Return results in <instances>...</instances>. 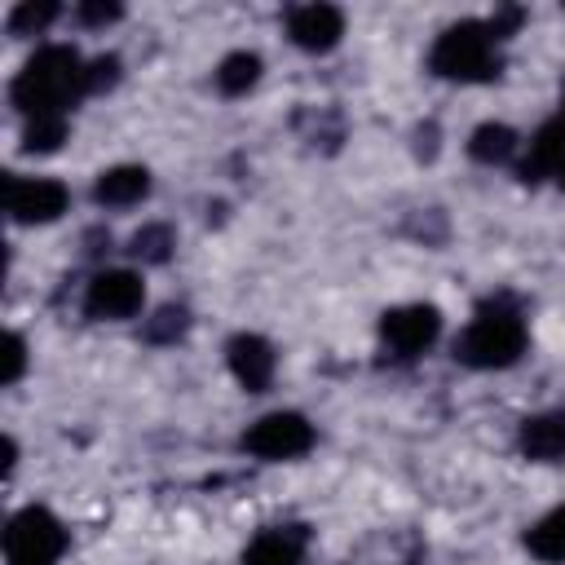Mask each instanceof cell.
<instances>
[{"label":"cell","instance_id":"6da1fadb","mask_svg":"<svg viewBox=\"0 0 565 565\" xmlns=\"http://www.w3.org/2000/svg\"><path fill=\"white\" fill-rule=\"evenodd\" d=\"M84 93H88V62L71 44H44L35 57H26V66L9 84V97L26 119L66 115V106H75Z\"/></svg>","mask_w":565,"mask_h":565},{"label":"cell","instance_id":"7a4b0ae2","mask_svg":"<svg viewBox=\"0 0 565 565\" xmlns=\"http://www.w3.org/2000/svg\"><path fill=\"white\" fill-rule=\"evenodd\" d=\"M428 71L441 75V79H455V84H486L503 71V57H499V40L490 31V22H455L446 26L437 40H433V53H428Z\"/></svg>","mask_w":565,"mask_h":565},{"label":"cell","instance_id":"3957f363","mask_svg":"<svg viewBox=\"0 0 565 565\" xmlns=\"http://www.w3.org/2000/svg\"><path fill=\"white\" fill-rule=\"evenodd\" d=\"M525 318L508 305H486L477 309V318L459 331L455 340V358L472 371H503L525 353Z\"/></svg>","mask_w":565,"mask_h":565},{"label":"cell","instance_id":"277c9868","mask_svg":"<svg viewBox=\"0 0 565 565\" xmlns=\"http://www.w3.org/2000/svg\"><path fill=\"white\" fill-rule=\"evenodd\" d=\"M66 552V530L49 508H22L4 525V565H57Z\"/></svg>","mask_w":565,"mask_h":565},{"label":"cell","instance_id":"5b68a950","mask_svg":"<svg viewBox=\"0 0 565 565\" xmlns=\"http://www.w3.org/2000/svg\"><path fill=\"white\" fill-rule=\"evenodd\" d=\"M309 446H313V424L296 411H269L243 433V450L256 455V459H269V463L296 459Z\"/></svg>","mask_w":565,"mask_h":565},{"label":"cell","instance_id":"8992f818","mask_svg":"<svg viewBox=\"0 0 565 565\" xmlns=\"http://www.w3.org/2000/svg\"><path fill=\"white\" fill-rule=\"evenodd\" d=\"M66 203L71 190L53 177H18V172L4 177V212L18 225H49L66 212Z\"/></svg>","mask_w":565,"mask_h":565},{"label":"cell","instance_id":"52a82bcc","mask_svg":"<svg viewBox=\"0 0 565 565\" xmlns=\"http://www.w3.org/2000/svg\"><path fill=\"white\" fill-rule=\"evenodd\" d=\"M141 305H146V282L132 269H102L84 291V313L102 322H124L141 313Z\"/></svg>","mask_w":565,"mask_h":565},{"label":"cell","instance_id":"ba28073f","mask_svg":"<svg viewBox=\"0 0 565 565\" xmlns=\"http://www.w3.org/2000/svg\"><path fill=\"white\" fill-rule=\"evenodd\" d=\"M380 335L393 358H419L441 335V309L437 305H397L380 318Z\"/></svg>","mask_w":565,"mask_h":565},{"label":"cell","instance_id":"9c48e42d","mask_svg":"<svg viewBox=\"0 0 565 565\" xmlns=\"http://www.w3.org/2000/svg\"><path fill=\"white\" fill-rule=\"evenodd\" d=\"M287 35H291V44L305 49V53H327V49H335L340 35H344V13H340L335 4H322V0L296 4V9L287 13Z\"/></svg>","mask_w":565,"mask_h":565},{"label":"cell","instance_id":"30bf717a","mask_svg":"<svg viewBox=\"0 0 565 565\" xmlns=\"http://www.w3.org/2000/svg\"><path fill=\"white\" fill-rule=\"evenodd\" d=\"M225 362H230L234 380H238L247 393H265V388L274 384V371H278L274 344H269L265 335H252V331H243V335H234V340L225 344Z\"/></svg>","mask_w":565,"mask_h":565},{"label":"cell","instance_id":"8fae6325","mask_svg":"<svg viewBox=\"0 0 565 565\" xmlns=\"http://www.w3.org/2000/svg\"><path fill=\"white\" fill-rule=\"evenodd\" d=\"M309 547L305 525H269L243 547V565H300Z\"/></svg>","mask_w":565,"mask_h":565},{"label":"cell","instance_id":"7c38bea8","mask_svg":"<svg viewBox=\"0 0 565 565\" xmlns=\"http://www.w3.org/2000/svg\"><path fill=\"white\" fill-rule=\"evenodd\" d=\"M561 168H565V102H561V110L534 132L530 154H525V163H521V177H525V181H543V177H556Z\"/></svg>","mask_w":565,"mask_h":565},{"label":"cell","instance_id":"4fadbf2b","mask_svg":"<svg viewBox=\"0 0 565 565\" xmlns=\"http://www.w3.org/2000/svg\"><path fill=\"white\" fill-rule=\"evenodd\" d=\"M150 194V172L137 163H115L93 181V199L102 207H132Z\"/></svg>","mask_w":565,"mask_h":565},{"label":"cell","instance_id":"5bb4252c","mask_svg":"<svg viewBox=\"0 0 565 565\" xmlns=\"http://www.w3.org/2000/svg\"><path fill=\"white\" fill-rule=\"evenodd\" d=\"M516 441H521V455H525V459H539V463L561 459V455H565V411L530 415V419L521 424Z\"/></svg>","mask_w":565,"mask_h":565},{"label":"cell","instance_id":"9a60e30c","mask_svg":"<svg viewBox=\"0 0 565 565\" xmlns=\"http://www.w3.org/2000/svg\"><path fill=\"white\" fill-rule=\"evenodd\" d=\"M525 547H530V556H539L547 565H561L565 561V503L552 508L543 521H534L525 530Z\"/></svg>","mask_w":565,"mask_h":565},{"label":"cell","instance_id":"2e32d148","mask_svg":"<svg viewBox=\"0 0 565 565\" xmlns=\"http://www.w3.org/2000/svg\"><path fill=\"white\" fill-rule=\"evenodd\" d=\"M256 79H260V57L247 53V49L225 53L221 66H216V88H221L225 97H243L247 88H256Z\"/></svg>","mask_w":565,"mask_h":565},{"label":"cell","instance_id":"e0dca14e","mask_svg":"<svg viewBox=\"0 0 565 565\" xmlns=\"http://www.w3.org/2000/svg\"><path fill=\"white\" fill-rule=\"evenodd\" d=\"M468 154L477 163H503L516 154V132L508 124H481L472 137H468Z\"/></svg>","mask_w":565,"mask_h":565},{"label":"cell","instance_id":"ac0fdd59","mask_svg":"<svg viewBox=\"0 0 565 565\" xmlns=\"http://www.w3.org/2000/svg\"><path fill=\"white\" fill-rule=\"evenodd\" d=\"M62 141H66V115H40V119H26L22 150H31V154H53Z\"/></svg>","mask_w":565,"mask_h":565},{"label":"cell","instance_id":"d6986e66","mask_svg":"<svg viewBox=\"0 0 565 565\" xmlns=\"http://www.w3.org/2000/svg\"><path fill=\"white\" fill-rule=\"evenodd\" d=\"M53 18H57V4H53V0H40V4H35V0H22V4L9 13V31H13V35H35V31H44Z\"/></svg>","mask_w":565,"mask_h":565},{"label":"cell","instance_id":"ffe728a7","mask_svg":"<svg viewBox=\"0 0 565 565\" xmlns=\"http://www.w3.org/2000/svg\"><path fill=\"white\" fill-rule=\"evenodd\" d=\"M168 252H172V234H168V225H146V230L132 234V256H137V260L163 265Z\"/></svg>","mask_w":565,"mask_h":565},{"label":"cell","instance_id":"44dd1931","mask_svg":"<svg viewBox=\"0 0 565 565\" xmlns=\"http://www.w3.org/2000/svg\"><path fill=\"white\" fill-rule=\"evenodd\" d=\"M185 327H190L185 309H181V305H163V309H159V313L146 322V340H154V344H168V340H177Z\"/></svg>","mask_w":565,"mask_h":565},{"label":"cell","instance_id":"7402d4cb","mask_svg":"<svg viewBox=\"0 0 565 565\" xmlns=\"http://www.w3.org/2000/svg\"><path fill=\"white\" fill-rule=\"evenodd\" d=\"M22 371H26V340L18 335V331H9L4 335V366H0V384L9 388V384H18L22 380Z\"/></svg>","mask_w":565,"mask_h":565},{"label":"cell","instance_id":"603a6c76","mask_svg":"<svg viewBox=\"0 0 565 565\" xmlns=\"http://www.w3.org/2000/svg\"><path fill=\"white\" fill-rule=\"evenodd\" d=\"M119 79V57H97V62H88V93H102V88H110Z\"/></svg>","mask_w":565,"mask_h":565},{"label":"cell","instance_id":"cb8c5ba5","mask_svg":"<svg viewBox=\"0 0 565 565\" xmlns=\"http://www.w3.org/2000/svg\"><path fill=\"white\" fill-rule=\"evenodd\" d=\"M124 9L119 4H106V0H84L79 4V22H88V26H106V22H115Z\"/></svg>","mask_w":565,"mask_h":565},{"label":"cell","instance_id":"d4e9b609","mask_svg":"<svg viewBox=\"0 0 565 565\" xmlns=\"http://www.w3.org/2000/svg\"><path fill=\"white\" fill-rule=\"evenodd\" d=\"M556 181H561V190H565V168H561V172H556Z\"/></svg>","mask_w":565,"mask_h":565}]
</instances>
